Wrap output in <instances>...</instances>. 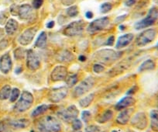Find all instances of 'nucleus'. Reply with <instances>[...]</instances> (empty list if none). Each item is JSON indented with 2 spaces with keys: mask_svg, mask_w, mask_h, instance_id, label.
I'll use <instances>...</instances> for the list:
<instances>
[{
  "mask_svg": "<svg viewBox=\"0 0 158 132\" xmlns=\"http://www.w3.org/2000/svg\"><path fill=\"white\" fill-rule=\"evenodd\" d=\"M99 127L96 125H90L87 127L85 130V132H99Z\"/></svg>",
  "mask_w": 158,
  "mask_h": 132,
  "instance_id": "e433bc0d",
  "label": "nucleus"
},
{
  "mask_svg": "<svg viewBox=\"0 0 158 132\" xmlns=\"http://www.w3.org/2000/svg\"><path fill=\"white\" fill-rule=\"evenodd\" d=\"M131 124L138 130H144L148 124V120L146 113L143 112L136 113L131 119Z\"/></svg>",
  "mask_w": 158,
  "mask_h": 132,
  "instance_id": "9b49d317",
  "label": "nucleus"
},
{
  "mask_svg": "<svg viewBox=\"0 0 158 132\" xmlns=\"http://www.w3.org/2000/svg\"><path fill=\"white\" fill-rule=\"evenodd\" d=\"M127 17V15H124V16H118V18L115 19V22H120V21H123V19Z\"/></svg>",
  "mask_w": 158,
  "mask_h": 132,
  "instance_id": "de8ad7c7",
  "label": "nucleus"
},
{
  "mask_svg": "<svg viewBox=\"0 0 158 132\" xmlns=\"http://www.w3.org/2000/svg\"><path fill=\"white\" fill-rule=\"evenodd\" d=\"M136 1H137V0H127V1H126V5H127V6H133L136 3Z\"/></svg>",
  "mask_w": 158,
  "mask_h": 132,
  "instance_id": "c03bdc74",
  "label": "nucleus"
},
{
  "mask_svg": "<svg viewBox=\"0 0 158 132\" xmlns=\"http://www.w3.org/2000/svg\"><path fill=\"white\" fill-rule=\"evenodd\" d=\"M33 9L28 4H24L19 6V18L22 19H30L33 16Z\"/></svg>",
  "mask_w": 158,
  "mask_h": 132,
  "instance_id": "f3484780",
  "label": "nucleus"
},
{
  "mask_svg": "<svg viewBox=\"0 0 158 132\" xmlns=\"http://www.w3.org/2000/svg\"><path fill=\"white\" fill-rule=\"evenodd\" d=\"M78 60L81 61V62H85L86 60V57L84 55H81L78 57Z\"/></svg>",
  "mask_w": 158,
  "mask_h": 132,
  "instance_id": "3c124183",
  "label": "nucleus"
},
{
  "mask_svg": "<svg viewBox=\"0 0 158 132\" xmlns=\"http://www.w3.org/2000/svg\"><path fill=\"white\" fill-rule=\"evenodd\" d=\"M36 30H37V29L35 28V27H31V28L27 29L19 36V40H19V43L21 45H23V46H27V45H30L32 40H33L35 34H36Z\"/></svg>",
  "mask_w": 158,
  "mask_h": 132,
  "instance_id": "ddd939ff",
  "label": "nucleus"
},
{
  "mask_svg": "<svg viewBox=\"0 0 158 132\" xmlns=\"http://www.w3.org/2000/svg\"><path fill=\"white\" fill-rule=\"evenodd\" d=\"M155 62L151 59L145 61L141 64V65L139 68V72H144V71H151L155 69Z\"/></svg>",
  "mask_w": 158,
  "mask_h": 132,
  "instance_id": "a878e982",
  "label": "nucleus"
},
{
  "mask_svg": "<svg viewBox=\"0 0 158 132\" xmlns=\"http://www.w3.org/2000/svg\"><path fill=\"white\" fill-rule=\"evenodd\" d=\"M82 127V123L80 120L78 119H74V121H72V128L73 130H79Z\"/></svg>",
  "mask_w": 158,
  "mask_h": 132,
  "instance_id": "f704fd0d",
  "label": "nucleus"
},
{
  "mask_svg": "<svg viewBox=\"0 0 158 132\" xmlns=\"http://www.w3.org/2000/svg\"><path fill=\"white\" fill-rule=\"evenodd\" d=\"M44 0H33V6L35 9H39L43 4Z\"/></svg>",
  "mask_w": 158,
  "mask_h": 132,
  "instance_id": "79ce46f5",
  "label": "nucleus"
},
{
  "mask_svg": "<svg viewBox=\"0 0 158 132\" xmlns=\"http://www.w3.org/2000/svg\"><path fill=\"white\" fill-rule=\"evenodd\" d=\"M133 37H134V36H133V34H127L121 36V37L118 39V40H117L115 47H116L117 49H120V48H125V47H127V45H129L131 43Z\"/></svg>",
  "mask_w": 158,
  "mask_h": 132,
  "instance_id": "a211bd4d",
  "label": "nucleus"
},
{
  "mask_svg": "<svg viewBox=\"0 0 158 132\" xmlns=\"http://www.w3.org/2000/svg\"><path fill=\"white\" fill-rule=\"evenodd\" d=\"M36 130L37 132H60L61 124L54 117L46 116L36 121Z\"/></svg>",
  "mask_w": 158,
  "mask_h": 132,
  "instance_id": "f257e3e1",
  "label": "nucleus"
},
{
  "mask_svg": "<svg viewBox=\"0 0 158 132\" xmlns=\"http://www.w3.org/2000/svg\"><path fill=\"white\" fill-rule=\"evenodd\" d=\"M54 26V21H51V22H49L48 24H47V27H48V28H52Z\"/></svg>",
  "mask_w": 158,
  "mask_h": 132,
  "instance_id": "8fccbe9b",
  "label": "nucleus"
},
{
  "mask_svg": "<svg viewBox=\"0 0 158 132\" xmlns=\"http://www.w3.org/2000/svg\"><path fill=\"white\" fill-rule=\"evenodd\" d=\"M19 95H20V91L17 88H14V89H12L11 93H10V102L14 103L17 100V99L19 98Z\"/></svg>",
  "mask_w": 158,
  "mask_h": 132,
  "instance_id": "7c9ffc66",
  "label": "nucleus"
},
{
  "mask_svg": "<svg viewBox=\"0 0 158 132\" xmlns=\"http://www.w3.org/2000/svg\"><path fill=\"white\" fill-rule=\"evenodd\" d=\"M109 23V19L108 17H102L92 21L88 27V32L89 34H95L98 31L104 30Z\"/></svg>",
  "mask_w": 158,
  "mask_h": 132,
  "instance_id": "1a4fd4ad",
  "label": "nucleus"
},
{
  "mask_svg": "<svg viewBox=\"0 0 158 132\" xmlns=\"http://www.w3.org/2000/svg\"><path fill=\"white\" fill-rule=\"evenodd\" d=\"M78 132H81V131H78Z\"/></svg>",
  "mask_w": 158,
  "mask_h": 132,
  "instance_id": "052dcab7",
  "label": "nucleus"
},
{
  "mask_svg": "<svg viewBox=\"0 0 158 132\" xmlns=\"http://www.w3.org/2000/svg\"><path fill=\"white\" fill-rule=\"evenodd\" d=\"M7 17H8V16H7L6 13V12H2L1 14H0V24L5 23Z\"/></svg>",
  "mask_w": 158,
  "mask_h": 132,
  "instance_id": "a19ab883",
  "label": "nucleus"
},
{
  "mask_svg": "<svg viewBox=\"0 0 158 132\" xmlns=\"http://www.w3.org/2000/svg\"><path fill=\"white\" fill-rule=\"evenodd\" d=\"M24 55V51L22 50L21 48H18L14 52V56L16 59H21L23 57Z\"/></svg>",
  "mask_w": 158,
  "mask_h": 132,
  "instance_id": "4c0bfd02",
  "label": "nucleus"
},
{
  "mask_svg": "<svg viewBox=\"0 0 158 132\" xmlns=\"http://www.w3.org/2000/svg\"><path fill=\"white\" fill-rule=\"evenodd\" d=\"M128 64L129 63H127V62H126V60L123 61L120 63H118V65H115V67L112 68V69H111V71H109V75H111L112 77H113L115 76V75H118V74L122 73V72H123L124 71L129 67Z\"/></svg>",
  "mask_w": 158,
  "mask_h": 132,
  "instance_id": "aec40b11",
  "label": "nucleus"
},
{
  "mask_svg": "<svg viewBox=\"0 0 158 132\" xmlns=\"http://www.w3.org/2000/svg\"><path fill=\"white\" fill-rule=\"evenodd\" d=\"M48 106L46 104H42V105H40L36 107V109H34L33 112H32V117H36L40 116V115L44 113L47 110H48Z\"/></svg>",
  "mask_w": 158,
  "mask_h": 132,
  "instance_id": "c756f323",
  "label": "nucleus"
},
{
  "mask_svg": "<svg viewBox=\"0 0 158 132\" xmlns=\"http://www.w3.org/2000/svg\"><path fill=\"white\" fill-rule=\"evenodd\" d=\"M68 89L64 86H61L59 88H54L50 91L48 94V99L49 100L53 103H59L68 95Z\"/></svg>",
  "mask_w": 158,
  "mask_h": 132,
  "instance_id": "9d476101",
  "label": "nucleus"
},
{
  "mask_svg": "<svg viewBox=\"0 0 158 132\" xmlns=\"http://www.w3.org/2000/svg\"><path fill=\"white\" fill-rule=\"evenodd\" d=\"M10 124L11 127L16 129H22L26 128L28 127L30 124V121L27 119H19V120H14V121H11L10 122Z\"/></svg>",
  "mask_w": 158,
  "mask_h": 132,
  "instance_id": "4be33fe9",
  "label": "nucleus"
},
{
  "mask_svg": "<svg viewBox=\"0 0 158 132\" xmlns=\"http://www.w3.org/2000/svg\"><path fill=\"white\" fill-rule=\"evenodd\" d=\"M136 103L135 99L132 96H126L123 98L120 101H118L115 105V110H122L127 109L128 107L133 106Z\"/></svg>",
  "mask_w": 158,
  "mask_h": 132,
  "instance_id": "dca6fc26",
  "label": "nucleus"
},
{
  "mask_svg": "<svg viewBox=\"0 0 158 132\" xmlns=\"http://www.w3.org/2000/svg\"><path fill=\"white\" fill-rule=\"evenodd\" d=\"M105 69L104 66H102V65H99V64H96V65H94L93 70L95 73H101L102 72H103Z\"/></svg>",
  "mask_w": 158,
  "mask_h": 132,
  "instance_id": "58836bf2",
  "label": "nucleus"
},
{
  "mask_svg": "<svg viewBox=\"0 0 158 132\" xmlns=\"http://www.w3.org/2000/svg\"><path fill=\"white\" fill-rule=\"evenodd\" d=\"M156 48H157V49H158V43H157V44H156Z\"/></svg>",
  "mask_w": 158,
  "mask_h": 132,
  "instance_id": "6e6d98bb",
  "label": "nucleus"
},
{
  "mask_svg": "<svg viewBox=\"0 0 158 132\" xmlns=\"http://www.w3.org/2000/svg\"><path fill=\"white\" fill-rule=\"evenodd\" d=\"M11 87L9 85H6L0 89V100H5L10 96Z\"/></svg>",
  "mask_w": 158,
  "mask_h": 132,
  "instance_id": "c85d7f7f",
  "label": "nucleus"
},
{
  "mask_svg": "<svg viewBox=\"0 0 158 132\" xmlns=\"http://www.w3.org/2000/svg\"><path fill=\"white\" fill-rule=\"evenodd\" d=\"M12 68V60L10 54H5L0 58V70L4 74H7Z\"/></svg>",
  "mask_w": 158,
  "mask_h": 132,
  "instance_id": "2eb2a0df",
  "label": "nucleus"
},
{
  "mask_svg": "<svg viewBox=\"0 0 158 132\" xmlns=\"http://www.w3.org/2000/svg\"><path fill=\"white\" fill-rule=\"evenodd\" d=\"M158 19V9L152 8L151 10L149 11L148 14L146 16L144 19H141L140 21L136 23L135 24V28L136 30H141V29L147 28V27H150V26L153 25L154 23Z\"/></svg>",
  "mask_w": 158,
  "mask_h": 132,
  "instance_id": "39448f33",
  "label": "nucleus"
},
{
  "mask_svg": "<svg viewBox=\"0 0 158 132\" xmlns=\"http://www.w3.org/2000/svg\"><path fill=\"white\" fill-rule=\"evenodd\" d=\"M77 83V75H73L68 77L66 79V83L69 87H73L76 83Z\"/></svg>",
  "mask_w": 158,
  "mask_h": 132,
  "instance_id": "473e14b6",
  "label": "nucleus"
},
{
  "mask_svg": "<svg viewBox=\"0 0 158 132\" xmlns=\"http://www.w3.org/2000/svg\"><path fill=\"white\" fill-rule=\"evenodd\" d=\"M137 89H138L137 86H133V88H131V89H130V90L127 92V94H128V95H132V94H134L135 92L137 91Z\"/></svg>",
  "mask_w": 158,
  "mask_h": 132,
  "instance_id": "a18cd8bd",
  "label": "nucleus"
},
{
  "mask_svg": "<svg viewBox=\"0 0 158 132\" xmlns=\"http://www.w3.org/2000/svg\"><path fill=\"white\" fill-rule=\"evenodd\" d=\"M112 117H113V112L111 110H107L97 117L96 121L99 124H104L110 121Z\"/></svg>",
  "mask_w": 158,
  "mask_h": 132,
  "instance_id": "412c9836",
  "label": "nucleus"
},
{
  "mask_svg": "<svg viewBox=\"0 0 158 132\" xmlns=\"http://www.w3.org/2000/svg\"><path fill=\"white\" fill-rule=\"evenodd\" d=\"M67 69L64 66L62 65H58L55 67L51 73V79L54 82L57 81H62L65 79L67 77Z\"/></svg>",
  "mask_w": 158,
  "mask_h": 132,
  "instance_id": "4468645a",
  "label": "nucleus"
},
{
  "mask_svg": "<svg viewBox=\"0 0 158 132\" xmlns=\"http://www.w3.org/2000/svg\"><path fill=\"white\" fill-rule=\"evenodd\" d=\"M95 79L93 77L90 76L86 78L85 79L81 82L74 88V91H73V96L74 98H78V97L81 96L84 94L87 93L90 89H92V88L95 85Z\"/></svg>",
  "mask_w": 158,
  "mask_h": 132,
  "instance_id": "20e7f679",
  "label": "nucleus"
},
{
  "mask_svg": "<svg viewBox=\"0 0 158 132\" xmlns=\"http://www.w3.org/2000/svg\"><path fill=\"white\" fill-rule=\"evenodd\" d=\"M85 16L88 18V19H92L93 17V13L90 11H88L87 13H85Z\"/></svg>",
  "mask_w": 158,
  "mask_h": 132,
  "instance_id": "09e8293b",
  "label": "nucleus"
},
{
  "mask_svg": "<svg viewBox=\"0 0 158 132\" xmlns=\"http://www.w3.org/2000/svg\"><path fill=\"white\" fill-rule=\"evenodd\" d=\"M133 111V109H126L123 110L118 115L116 118V122L121 125H125L129 122L130 119L132 112Z\"/></svg>",
  "mask_w": 158,
  "mask_h": 132,
  "instance_id": "6ab92c4d",
  "label": "nucleus"
},
{
  "mask_svg": "<svg viewBox=\"0 0 158 132\" xmlns=\"http://www.w3.org/2000/svg\"><path fill=\"white\" fill-rule=\"evenodd\" d=\"M21 72H22V69H21V68H18V69H16V74L20 73Z\"/></svg>",
  "mask_w": 158,
  "mask_h": 132,
  "instance_id": "864d4df0",
  "label": "nucleus"
},
{
  "mask_svg": "<svg viewBox=\"0 0 158 132\" xmlns=\"http://www.w3.org/2000/svg\"><path fill=\"white\" fill-rule=\"evenodd\" d=\"M91 118H92V114L89 111L85 110V111H83L81 113V119L83 120L85 123H88L90 121Z\"/></svg>",
  "mask_w": 158,
  "mask_h": 132,
  "instance_id": "c9c22d12",
  "label": "nucleus"
},
{
  "mask_svg": "<svg viewBox=\"0 0 158 132\" xmlns=\"http://www.w3.org/2000/svg\"><path fill=\"white\" fill-rule=\"evenodd\" d=\"M121 53L115 52L113 50L105 49L98 51L94 54V59L101 63L109 64L115 62L117 58L120 57Z\"/></svg>",
  "mask_w": 158,
  "mask_h": 132,
  "instance_id": "f03ea898",
  "label": "nucleus"
},
{
  "mask_svg": "<svg viewBox=\"0 0 158 132\" xmlns=\"http://www.w3.org/2000/svg\"><path fill=\"white\" fill-rule=\"evenodd\" d=\"M114 40H115L114 37L113 36H112V37H110L109 39H108L107 42H106V45H109V46H112V45H113L114 44Z\"/></svg>",
  "mask_w": 158,
  "mask_h": 132,
  "instance_id": "49530a36",
  "label": "nucleus"
},
{
  "mask_svg": "<svg viewBox=\"0 0 158 132\" xmlns=\"http://www.w3.org/2000/svg\"><path fill=\"white\" fill-rule=\"evenodd\" d=\"M150 127L154 132H158V110H153L150 113Z\"/></svg>",
  "mask_w": 158,
  "mask_h": 132,
  "instance_id": "5701e85b",
  "label": "nucleus"
},
{
  "mask_svg": "<svg viewBox=\"0 0 158 132\" xmlns=\"http://www.w3.org/2000/svg\"><path fill=\"white\" fill-rule=\"evenodd\" d=\"M156 36V31L154 29H147L142 32L136 38V45L139 47L146 46L153 41Z\"/></svg>",
  "mask_w": 158,
  "mask_h": 132,
  "instance_id": "423d86ee",
  "label": "nucleus"
},
{
  "mask_svg": "<svg viewBox=\"0 0 158 132\" xmlns=\"http://www.w3.org/2000/svg\"><path fill=\"white\" fill-rule=\"evenodd\" d=\"M78 113L79 111L77 107L74 105H71L68 108L65 109V110L60 111L58 113V116L64 122L70 123L72 122L74 119H76L77 117Z\"/></svg>",
  "mask_w": 158,
  "mask_h": 132,
  "instance_id": "6e6552de",
  "label": "nucleus"
},
{
  "mask_svg": "<svg viewBox=\"0 0 158 132\" xmlns=\"http://www.w3.org/2000/svg\"><path fill=\"white\" fill-rule=\"evenodd\" d=\"M47 39H48V37H47L46 33L45 32L40 33V34L38 36L37 39L35 42V46L40 48H44L47 45Z\"/></svg>",
  "mask_w": 158,
  "mask_h": 132,
  "instance_id": "bb28decb",
  "label": "nucleus"
},
{
  "mask_svg": "<svg viewBox=\"0 0 158 132\" xmlns=\"http://www.w3.org/2000/svg\"><path fill=\"white\" fill-rule=\"evenodd\" d=\"M112 132H118V131H117V130H113Z\"/></svg>",
  "mask_w": 158,
  "mask_h": 132,
  "instance_id": "4d7b16f0",
  "label": "nucleus"
},
{
  "mask_svg": "<svg viewBox=\"0 0 158 132\" xmlns=\"http://www.w3.org/2000/svg\"><path fill=\"white\" fill-rule=\"evenodd\" d=\"M19 6L16 5H13L10 7V12L13 16H17L18 13H19Z\"/></svg>",
  "mask_w": 158,
  "mask_h": 132,
  "instance_id": "ea45409f",
  "label": "nucleus"
},
{
  "mask_svg": "<svg viewBox=\"0 0 158 132\" xmlns=\"http://www.w3.org/2000/svg\"><path fill=\"white\" fill-rule=\"evenodd\" d=\"M17 29L18 23L13 19H9L8 22L6 23V32L7 33V34L12 35V34H15Z\"/></svg>",
  "mask_w": 158,
  "mask_h": 132,
  "instance_id": "b1692460",
  "label": "nucleus"
},
{
  "mask_svg": "<svg viewBox=\"0 0 158 132\" xmlns=\"http://www.w3.org/2000/svg\"><path fill=\"white\" fill-rule=\"evenodd\" d=\"M156 2L158 4V0H156Z\"/></svg>",
  "mask_w": 158,
  "mask_h": 132,
  "instance_id": "13d9d810",
  "label": "nucleus"
},
{
  "mask_svg": "<svg viewBox=\"0 0 158 132\" xmlns=\"http://www.w3.org/2000/svg\"><path fill=\"white\" fill-rule=\"evenodd\" d=\"M94 96H95L94 94L91 93L89 95L86 96L85 97H84L81 100H80V101H79V105H80V107H82V108H85V107H89L92 104V101H93Z\"/></svg>",
  "mask_w": 158,
  "mask_h": 132,
  "instance_id": "cd10ccee",
  "label": "nucleus"
},
{
  "mask_svg": "<svg viewBox=\"0 0 158 132\" xmlns=\"http://www.w3.org/2000/svg\"><path fill=\"white\" fill-rule=\"evenodd\" d=\"M5 129V127H4L3 122H0V132H2Z\"/></svg>",
  "mask_w": 158,
  "mask_h": 132,
  "instance_id": "603ef678",
  "label": "nucleus"
},
{
  "mask_svg": "<svg viewBox=\"0 0 158 132\" xmlns=\"http://www.w3.org/2000/svg\"><path fill=\"white\" fill-rule=\"evenodd\" d=\"M112 8V6L111 3L109 2H106V3H103L102 5L100 7V10H101V13H106L110 11Z\"/></svg>",
  "mask_w": 158,
  "mask_h": 132,
  "instance_id": "72a5a7b5",
  "label": "nucleus"
},
{
  "mask_svg": "<svg viewBox=\"0 0 158 132\" xmlns=\"http://www.w3.org/2000/svg\"><path fill=\"white\" fill-rule=\"evenodd\" d=\"M33 103V96L30 92L24 91L20 96L19 101L16 104L14 107V110L16 112L22 113L27 111L31 107Z\"/></svg>",
  "mask_w": 158,
  "mask_h": 132,
  "instance_id": "7ed1b4c3",
  "label": "nucleus"
},
{
  "mask_svg": "<svg viewBox=\"0 0 158 132\" xmlns=\"http://www.w3.org/2000/svg\"><path fill=\"white\" fill-rule=\"evenodd\" d=\"M27 65L30 70H37L40 66V62L37 54L33 51L29 50L27 54Z\"/></svg>",
  "mask_w": 158,
  "mask_h": 132,
  "instance_id": "f8f14e48",
  "label": "nucleus"
},
{
  "mask_svg": "<svg viewBox=\"0 0 158 132\" xmlns=\"http://www.w3.org/2000/svg\"><path fill=\"white\" fill-rule=\"evenodd\" d=\"M119 28H120V30H124V28H125V27H124V26L121 25L120 27H119Z\"/></svg>",
  "mask_w": 158,
  "mask_h": 132,
  "instance_id": "5fc2aeb1",
  "label": "nucleus"
},
{
  "mask_svg": "<svg viewBox=\"0 0 158 132\" xmlns=\"http://www.w3.org/2000/svg\"><path fill=\"white\" fill-rule=\"evenodd\" d=\"M85 23L82 20L74 21L70 23L64 30V34L68 37H74L79 35L84 30Z\"/></svg>",
  "mask_w": 158,
  "mask_h": 132,
  "instance_id": "0eeeda50",
  "label": "nucleus"
},
{
  "mask_svg": "<svg viewBox=\"0 0 158 132\" xmlns=\"http://www.w3.org/2000/svg\"><path fill=\"white\" fill-rule=\"evenodd\" d=\"M100 132V131H99ZM102 132H106V131H102Z\"/></svg>",
  "mask_w": 158,
  "mask_h": 132,
  "instance_id": "bf43d9fd",
  "label": "nucleus"
},
{
  "mask_svg": "<svg viewBox=\"0 0 158 132\" xmlns=\"http://www.w3.org/2000/svg\"><path fill=\"white\" fill-rule=\"evenodd\" d=\"M76 0H61V2L64 6H71L75 2Z\"/></svg>",
  "mask_w": 158,
  "mask_h": 132,
  "instance_id": "37998d69",
  "label": "nucleus"
},
{
  "mask_svg": "<svg viewBox=\"0 0 158 132\" xmlns=\"http://www.w3.org/2000/svg\"><path fill=\"white\" fill-rule=\"evenodd\" d=\"M67 14L70 16V17H75L78 14V9L76 6H73L69 7L67 10Z\"/></svg>",
  "mask_w": 158,
  "mask_h": 132,
  "instance_id": "2f4dec72",
  "label": "nucleus"
},
{
  "mask_svg": "<svg viewBox=\"0 0 158 132\" xmlns=\"http://www.w3.org/2000/svg\"><path fill=\"white\" fill-rule=\"evenodd\" d=\"M57 59L60 62H70L74 59V55L70 51H64L59 53Z\"/></svg>",
  "mask_w": 158,
  "mask_h": 132,
  "instance_id": "393cba45",
  "label": "nucleus"
}]
</instances>
